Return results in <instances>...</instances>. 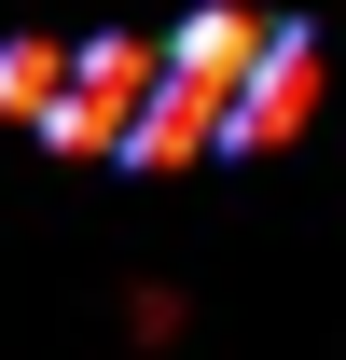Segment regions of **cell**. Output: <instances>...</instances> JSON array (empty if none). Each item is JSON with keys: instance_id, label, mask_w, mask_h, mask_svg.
Segmentation results:
<instances>
[{"instance_id": "cell-2", "label": "cell", "mask_w": 346, "mask_h": 360, "mask_svg": "<svg viewBox=\"0 0 346 360\" xmlns=\"http://www.w3.org/2000/svg\"><path fill=\"white\" fill-rule=\"evenodd\" d=\"M263 56H277V28H263L250 0H194V14L167 28V84L208 97V111H236V97L263 84Z\"/></svg>"}, {"instance_id": "cell-1", "label": "cell", "mask_w": 346, "mask_h": 360, "mask_svg": "<svg viewBox=\"0 0 346 360\" xmlns=\"http://www.w3.org/2000/svg\"><path fill=\"white\" fill-rule=\"evenodd\" d=\"M167 97V42H84V70H70V111H56L42 153H139V111Z\"/></svg>"}, {"instance_id": "cell-5", "label": "cell", "mask_w": 346, "mask_h": 360, "mask_svg": "<svg viewBox=\"0 0 346 360\" xmlns=\"http://www.w3.org/2000/svg\"><path fill=\"white\" fill-rule=\"evenodd\" d=\"M222 139H236V111H208V97H153V111H139V153H125V167L139 180H167V167H194V153H222Z\"/></svg>"}, {"instance_id": "cell-6", "label": "cell", "mask_w": 346, "mask_h": 360, "mask_svg": "<svg viewBox=\"0 0 346 360\" xmlns=\"http://www.w3.org/2000/svg\"><path fill=\"white\" fill-rule=\"evenodd\" d=\"M180 319H194L180 291H125V347H180Z\"/></svg>"}, {"instance_id": "cell-4", "label": "cell", "mask_w": 346, "mask_h": 360, "mask_svg": "<svg viewBox=\"0 0 346 360\" xmlns=\"http://www.w3.org/2000/svg\"><path fill=\"white\" fill-rule=\"evenodd\" d=\"M70 70H84V42H0V125H42V139H56Z\"/></svg>"}, {"instance_id": "cell-3", "label": "cell", "mask_w": 346, "mask_h": 360, "mask_svg": "<svg viewBox=\"0 0 346 360\" xmlns=\"http://www.w3.org/2000/svg\"><path fill=\"white\" fill-rule=\"evenodd\" d=\"M319 84H333V70H319V42H305V28H277V56H263V84L236 97V139H222V153H291V139L319 125Z\"/></svg>"}]
</instances>
